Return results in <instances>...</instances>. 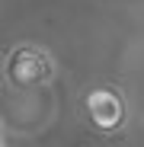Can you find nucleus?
<instances>
[{"label":"nucleus","instance_id":"1","mask_svg":"<svg viewBox=\"0 0 144 147\" xmlns=\"http://www.w3.org/2000/svg\"><path fill=\"white\" fill-rule=\"evenodd\" d=\"M55 74V61L51 55H45L42 48H32V45H22L7 58V80L13 86H39V83H48Z\"/></svg>","mask_w":144,"mask_h":147},{"label":"nucleus","instance_id":"2","mask_svg":"<svg viewBox=\"0 0 144 147\" xmlns=\"http://www.w3.org/2000/svg\"><path fill=\"white\" fill-rule=\"evenodd\" d=\"M87 112L93 118V125L103 128V131H115L125 121V102L112 90H93L87 96Z\"/></svg>","mask_w":144,"mask_h":147}]
</instances>
